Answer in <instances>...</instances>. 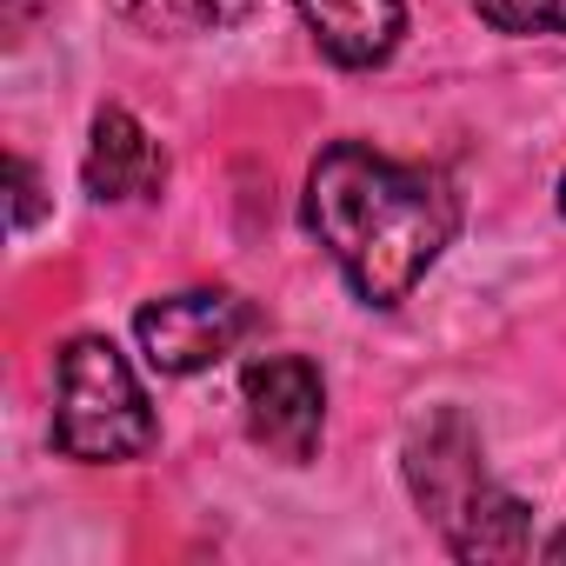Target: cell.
Instances as JSON below:
<instances>
[{
    "mask_svg": "<svg viewBox=\"0 0 566 566\" xmlns=\"http://www.w3.org/2000/svg\"><path fill=\"white\" fill-rule=\"evenodd\" d=\"M253 314L240 294L227 287H193V294H167V301H147L134 314V334H140V354L160 367V374H200L213 360H227L240 340H247Z\"/></svg>",
    "mask_w": 566,
    "mask_h": 566,
    "instance_id": "obj_5",
    "label": "cell"
},
{
    "mask_svg": "<svg viewBox=\"0 0 566 566\" xmlns=\"http://www.w3.org/2000/svg\"><path fill=\"white\" fill-rule=\"evenodd\" d=\"M107 8L154 41H187V34H220L253 14V0H107Z\"/></svg>",
    "mask_w": 566,
    "mask_h": 566,
    "instance_id": "obj_8",
    "label": "cell"
},
{
    "mask_svg": "<svg viewBox=\"0 0 566 566\" xmlns=\"http://www.w3.org/2000/svg\"><path fill=\"white\" fill-rule=\"evenodd\" d=\"M559 213H566V180H559Z\"/></svg>",
    "mask_w": 566,
    "mask_h": 566,
    "instance_id": "obj_12",
    "label": "cell"
},
{
    "mask_svg": "<svg viewBox=\"0 0 566 566\" xmlns=\"http://www.w3.org/2000/svg\"><path fill=\"white\" fill-rule=\"evenodd\" d=\"M539 553H546V559H566V533H553V539H546Z\"/></svg>",
    "mask_w": 566,
    "mask_h": 566,
    "instance_id": "obj_11",
    "label": "cell"
},
{
    "mask_svg": "<svg viewBox=\"0 0 566 566\" xmlns=\"http://www.w3.org/2000/svg\"><path fill=\"white\" fill-rule=\"evenodd\" d=\"M334 67H380L407 34V0H294Z\"/></svg>",
    "mask_w": 566,
    "mask_h": 566,
    "instance_id": "obj_7",
    "label": "cell"
},
{
    "mask_svg": "<svg viewBox=\"0 0 566 566\" xmlns=\"http://www.w3.org/2000/svg\"><path fill=\"white\" fill-rule=\"evenodd\" d=\"M473 14L500 34H566V0H473Z\"/></svg>",
    "mask_w": 566,
    "mask_h": 566,
    "instance_id": "obj_9",
    "label": "cell"
},
{
    "mask_svg": "<svg viewBox=\"0 0 566 566\" xmlns=\"http://www.w3.org/2000/svg\"><path fill=\"white\" fill-rule=\"evenodd\" d=\"M154 440H160V420L127 354L101 334L67 340L54 360V447L87 467H114V460H140Z\"/></svg>",
    "mask_w": 566,
    "mask_h": 566,
    "instance_id": "obj_3",
    "label": "cell"
},
{
    "mask_svg": "<svg viewBox=\"0 0 566 566\" xmlns=\"http://www.w3.org/2000/svg\"><path fill=\"white\" fill-rule=\"evenodd\" d=\"M240 400H247V433L253 447H266L273 460L287 467H307L321 453V433H327V387H321V367L301 360V354H260L240 380Z\"/></svg>",
    "mask_w": 566,
    "mask_h": 566,
    "instance_id": "obj_4",
    "label": "cell"
},
{
    "mask_svg": "<svg viewBox=\"0 0 566 566\" xmlns=\"http://www.w3.org/2000/svg\"><path fill=\"white\" fill-rule=\"evenodd\" d=\"M81 180L87 193L107 207V200H147L160 193L167 180V154L160 140L127 114V107H101L94 114V140H87V160H81Z\"/></svg>",
    "mask_w": 566,
    "mask_h": 566,
    "instance_id": "obj_6",
    "label": "cell"
},
{
    "mask_svg": "<svg viewBox=\"0 0 566 566\" xmlns=\"http://www.w3.org/2000/svg\"><path fill=\"white\" fill-rule=\"evenodd\" d=\"M407 486L420 500V513L440 526V539L460 559H520L526 533H533V506L506 486H493L480 433L460 407H433L413 433H407Z\"/></svg>",
    "mask_w": 566,
    "mask_h": 566,
    "instance_id": "obj_2",
    "label": "cell"
},
{
    "mask_svg": "<svg viewBox=\"0 0 566 566\" xmlns=\"http://www.w3.org/2000/svg\"><path fill=\"white\" fill-rule=\"evenodd\" d=\"M8 180H14V227H34L41 220V174H34V160H8Z\"/></svg>",
    "mask_w": 566,
    "mask_h": 566,
    "instance_id": "obj_10",
    "label": "cell"
},
{
    "mask_svg": "<svg viewBox=\"0 0 566 566\" xmlns=\"http://www.w3.org/2000/svg\"><path fill=\"white\" fill-rule=\"evenodd\" d=\"M307 227L367 307H400L453 247L460 193L433 167L387 160L367 140H334L307 174Z\"/></svg>",
    "mask_w": 566,
    "mask_h": 566,
    "instance_id": "obj_1",
    "label": "cell"
}]
</instances>
